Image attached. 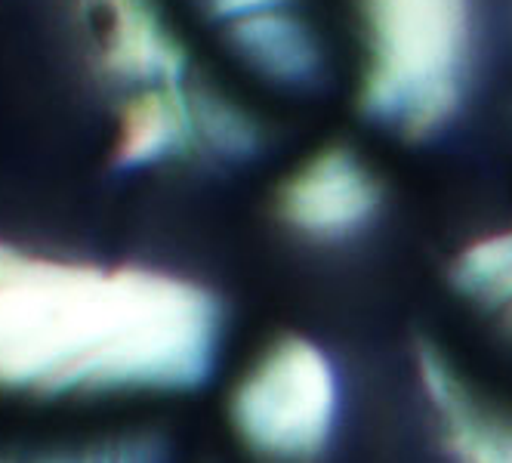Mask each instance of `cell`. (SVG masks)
Returning <instances> with one entry per match:
<instances>
[{
  "label": "cell",
  "mask_w": 512,
  "mask_h": 463,
  "mask_svg": "<svg viewBox=\"0 0 512 463\" xmlns=\"http://www.w3.org/2000/svg\"><path fill=\"white\" fill-rule=\"evenodd\" d=\"M219 349L223 306L195 281L0 244V389L189 393L207 383Z\"/></svg>",
  "instance_id": "obj_1"
},
{
  "label": "cell",
  "mask_w": 512,
  "mask_h": 463,
  "mask_svg": "<svg viewBox=\"0 0 512 463\" xmlns=\"http://www.w3.org/2000/svg\"><path fill=\"white\" fill-rule=\"evenodd\" d=\"M368 16L364 112L414 139L438 130L460 99L466 0H368Z\"/></svg>",
  "instance_id": "obj_2"
},
{
  "label": "cell",
  "mask_w": 512,
  "mask_h": 463,
  "mask_svg": "<svg viewBox=\"0 0 512 463\" xmlns=\"http://www.w3.org/2000/svg\"><path fill=\"white\" fill-rule=\"evenodd\" d=\"M337 414V371L324 349L306 337H284L269 346L229 402L238 439L272 463L318 457L334 436Z\"/></svg>",
  "instance_id": "obj_3"
},
{
  "label": "cell",
  "mask_w": 512,
  "mask_h": 463,
  "mask_svg": "<svg viewBox=\"0 0 512 463\" xmlns=\"http://www.w3.org/2000/svg\"><path fill=\"white\" fill-rule=\"evenodd\" d=\"M75 7L105 78L142 90L182 87L186 56L152 0H75Z\"/></svg>",
  "instance_id": "obj_4"
},
{
  "label": "cell",
  "mask_w": 512,
  "mask_h": 463,
  "mask_svg": "<svg viewBox=\"0 0 512 463\" xmlns=\"http://www.w3.org/2000/svg\"><path fill=\"white\" fill-rule=\"evenodd\" d=\"M380 207V186L352 152L327 149L284 180L278 213L312 238L358 232Z\"/></svg>",
  "instance_id": "obj_5"
},
{
  "label": "cell",
  "mask_w": 512,
  "mask_h": 463,
  "mask_svg": "<svg viewBox=\"0 0 512 463\" xmlns=\"http://www.w3.org/2000/svg\"><path fill=\"white\" fill-rule=\"evenodd\" d=\"M417 371L454 463H512L509 417L491 411L435 349H420Z\"/></svg>",
  "instance_id": "obj_6"
},
{
  "label": "cell",
  "mask_w": 512,
  "mask_h": 463,
  "mask_svg": "<svg viewBox=\"0 0 512 463\" xmlns=\"http://www.w3.org/2000/svg\"><path fill=\"white\" fill-rule=\"evenodd\" d=\"M192 139H198L195 96H189L186 87L139 90L121 112L115 167H149L189 149Z\"/></svg>",
  "instance_id": "obj_7"
},
{
  "label": "cell",
  "mask_w": 512,
  "mask_h": 463,
  "mask_svg": "<svg viewBox=\"0 0 512 463\" xmlns=\"http://www.w3.org/2000/svg\"><path fill=\"white\" fill-rule=\"evenodd\" d=\"M232 41L241 56L278 84H309L318 75V50L300 22L281 10L232 22Z\"/></svg>",
  "instance_id": "obj_8"
},
{
  "label": "cell",
  "mask_w": 512,
  "mask_h": 463,
  "mask_svg": "<svg viewBox=\"0 0 512 463\" xmlns=\"http://www.w3.org/2000/svg\"><path fill=\"white\" fill-rule=\"evenodd\" d=\"M457 288L485 309H497L512 294V229L466 247L454 266Z\"/></svg>",
  "instance_id": "obj_9"
},
{
  "label": "cell",
  "mask_w": 512,
  "mask_h": 463,
  "mask_svg": "<svg viewBox=\"0 0 512 463\" xmlns=\"http://www.w3.org/2000/svg\"><path fill=\"white\" fill-rule=\"evenodd\" d=\"M195 124H198V139H204L210 149L223 155H247L256 146V130L253 124L235 112L232 105L210 99V96H195Z\"/></svg>",
  "instance_id": "obj_10"
},
{
  "label": "cell",
  "mask_w": 512,
  "mask_h": 463,
  "mask_svg": "<svg viewBox=\"0 0 512 463\" xmlns=\"http://www.w3.org/2000/svg\"><path fill=\"white\" fill-rule=\"evenodd\" d=\"M167 445L158 436H121L102 445H90L84 451L56 454L31 463H167Z\"/></svg>",
  "instance_id": "obj_11"
},
{
  "label": "cell",
  "mask_w": 512,
  "mask_h": 463,
  "mask_svg": "<svg viewBox=\"0 0 512 463\" xmlns=\"http://www.w3.org/2000/svg\"><path fill=\"white\" fill-rule=\"evenodd\" d=\"M213 13L226 16V19H247L256 13H269V10H281L284 0H210Z\"/></svg>",
  "instance_id": "obj_12"
},
{
  "label": "cell",
  "mask_w": 512,
  "mask_h": 463,
  "mask_svg": "<svg viewBox=\"0 0 512 463\" xmlns=\"http://www.w3.org/2000/svg\"><path fill=\"white\" fill-rule=\"evenodd\" d=\"M494 312H500V315H503L506 328L512 331V294H509V297H506V300H503V303H500V306H497Z\"/></svg>",
  "instance_id": "obj_13"
}]
</instances>
